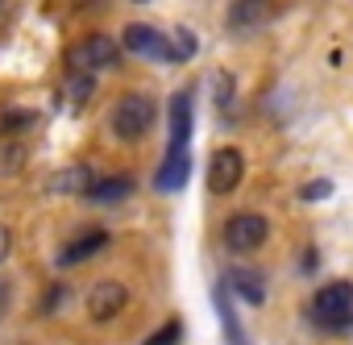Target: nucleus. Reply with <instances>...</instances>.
I'll list each match as a JSON object with an SVG mask.
<instances>
[{"instance_id": "obj_13", "label": "nucleus", "mask_w": 353, "mask_h": 345, "mask_svg": "<svg viewBox=\"0 0 353 345\" xmlns=\"http://www.w3.org/2000/svg\"><path fill=\"white\" fill-rule=\"evenodd\" d=\"M104 246H108V233H104V229H92V233L75 237V241L63 250V258H59V262H63V266H79L83 258H92V254H96V250H104Z\"/></svg>"}, {"instance_id": "obj_4", "label": "nucleus", "mask_w": 353, "mask_h": 345, "mask_svg": "<svg viewBox=\"0 0 353 345\" xmlns=\"http://www.w3.org/2000/svg\"><path fill=\"white\" fill-rule=\"evenodd\" d=\"M241 175H245V158H241V150H237V146H221V150L212 154V162H208V192L229 196V192H237Z\"/></svg>"}, {"instance_id": "obj_5", "label": "nucleus", "mask_w": 353, "mask_h": 345, "mask_svg": "<svg viewBox=\"0 0 353 345\" xmlns=\"http://www.w3.org/2000/svg\"><path fill=\"white\" fill-rule=\"evenodd\" d=\"M266 233H270V225L258 213H237V217L225 221V246L237 250V254H254L266 241Z\"/></svg>"}, {"instance_id": "obj_15", "label": "nucleus", "mask_w": 353, "mask_h": 345, "mask_svg": "<svg viewBox=\"0 0 353 345\" xmlns=\"http://www.w3.org/2000/svg\"><path fill=\"white\" fill-rule=\"evenodd\" d=\"M129 192H133V179H129V175H117V179H96L92 200H96V204H117V200H125Z\"/></svg>"}, {"instance_id": "obj_12", "label": "nucleus", "mask_w": 353, "mask_h": 345, "mask_svg": "<svg viewBox=\"0 0 353 345\" xmlns=\"http://www.w3.org/2000/svg\"><path fill=\"white\" fill-rule=\"evenodd\" d=\"M212 304H216V312H221V324H225L229 345H250V341H245V333H241V320H237V312H233V304H229V283H216Z\"/></svg>"}, {"instance_id": "obj_17", "label": "nucleus", "mask_w": 353, "mask_h": 345, "mask_svg": "<svg viewBox=\"0 0 353 345\" xmlns=\"http://www.w3.org/2000/svg\"><path fill=\"white\" fill-rule=\"evenodd\" d=\"M34 121L30 108H17V112H0V133H13V129H26Z\"/></svg>"}, {"instance_id": "obj_22", "label": "nucleus", "mask_w": 353, "mask_h": 345, "mask_svg": "<svg viewBox=\"0 0 353 345\" xmlns=\"http://www.w3.org/2000/svg\"><path fill=\"white\" fill-rule=\"evenodd\" d=\"M5 308H9V287L0 283V312H5Z\"/></svg>"}, {"instance_id": "obj_8", "label": "nucleus", "mask_w": 353, "mask_h": 345, "mask_svg": "<svg viewBox=\"0 0 353 345\" xmlns=\"http://www.w3.org/2000/svg\"><path fill=\"white\" fill-rule=\"evenodd\" d=\"M129 304V291H125V283H112V279H104V283H96L92 287V295H88V316L92 320H117V312Z\"/></svg>"}, {"instance_id": "obj_21", "label": "nucleus", "mask_w": 353, "mask_h": 345, "mask_svg": "<svg viewBox=\"0 0 353 345\" xmlns=\"http://www.w3.org/2000/svg\"><path fill=\"white\" fill-rule=\"evenodd\" d=\"M9 246H13V233H9V225H0V262L9 258Z\"/></svg>"}, {"instance_id": "obj_11", "label": "nucleus", "mask_w": 353, "mask_h": 345, "mask_svg": "<svg viewBox=\"0 0 353 345\" xmlns=\"http://www.w3.org/2000/svg\"><path fill=\"white\" fill-rule=\"evenodd\" d=\"M270 17H274V0H237V5L229 9V26L237 34L262 30V26H270Z\"/></svg>"}, {"instance_id": "obj_3", "label": "nucleus", "mask_w": 353, "mask_h": 345, "mask_svg": "<svg viewBox=\"0 0 353 345\" xmlns=\"http://www.w3.org/2000/svg\"><path fill=\"white\" fill-rule=\"evenodd\" d=\"M125 50H133V55H141V59H154V63H183L179 50H174V42H170L166 34H158L154 26H141V21L125 30Z\"/></svg>"}, {"instance_id": "obj_19", "label": "nucleus", "mask_w": 353, "mask_h": 345, "mask_svg": "<svg viewBox=\"0 0 353 345\" xmlns=\"http://www.w3.org/2000/svg\"><path fill=\"white\" fill-rule=\"evenodd\" d=\"M21 162H26V150H21V146H17V150H5V154H0V175L21 170Z\"/></svg>"}, {"instance_id": "obj_1", "label": "nucleus", "mask_w": 353, "mask_h": 345, "mask_svg": "<svg viewBox=\"0 0 353 345\" xmlns=\"http://www.w3.org/2000/svg\"><path fill=\"white\" fill-rule=\"evenodd\" d=\"M108 121H112V133L121 141H141L154 129V100L141 96V92H129V96H121L112 104V117Z\"/></svg>"}, {"instance_id": "obj_9", "label": "nucleus", "mask_w": 353, "mask_h": 345, "mask_svg": "<svg viewBox=\"0 0 353 345\" xmlns=\"http://www.w3.org/2000/svg\"><path fill=\"white\" fill-rule=\"evenodd\" d=\"M166 150H192V92L170 96V141Z\"/></svg>"}, {"instance_id": "obj_16", "label": "nucleus", "mask_w": 353, "mask_h": 345, "mask_svg": "<svg viewBox=\"0 0 353 345\" xmlns=\"http://www.w3.org/2000/svg\"><path fill=\"white\" fill-rule=\"evenodd\" d=\"M67 100H71V104H88V100H92V79L75 71V75L67 79Z\"/></svg>"}, {"instance_id": "obj_10", "label": "nucleus", "mask_w": 353, "mask_h": 345, "mask_svg": "<svg viewBox=\"0 0 353 345\" xmlns=\"http://www.w3.org/2000/svg\"><path fill=\"white\" fill-rule=\"evenodd\" d=\"M96 188V175H92V166H67V170H54V175L46 179V192L54 196H92Z\"/></svg>"}, {"instance_id": "obj_6", "label": "nucleus", "mask_w": 353, "mask_h": 345, "mask_svg": "<svg viewBox=\"0 0 353 345\" xmlns=\"http://www.w3.org/2000/svg\"><path fill=\"white\" fill-rule=\"evenodd\" d=\"M117 55H121V50H117L112 38H104V34H88L83 42L71 46V67L83 71V75H88V71H104V67L117 63Z\"/></svg>"}, {"instance_id": "obj_18", "label": "nucleus", "mask_w": 353, "mask_h": 345, "mask_svg": "<svg viewBox=\"0 0 353 345\" xmlns=\"http://www.w3.org/2000/svg\"><path fill=\"white\" fill-rule=\"evenodd\" d=\"M179 333H183V324L179 320H170L162 333H154V337H145V345H174V341H179Z\"/></svg>"}, {"instance_id": "obj_2", "label": "nucleus", "mask_w": 353, "mask_h": 345, "mask_svg": "<svg viewBox=\"0 0 353 345\" xmlns=\"http://www.w3.org/2000/svg\"><path fill=\"white\" fill-rule=\"evenodd\" d=\"M312 320L324 324V328H332V333L353 328V283L336 279V283L320 287L316 299H312Z\"/></svg>"}, {"instance_id": "obj_20", "label": "nucleus", "mask_w": 353, "mask_h": 345, "mask_svg": "<svg viewBox=\"0 0 353 345\" xmlns=\"http://www.w3.org/2000/svg\"><path fill=\"white\" fill-rule=\"evenodd\" d=\"M328 196H332V184L328 179H316V184L303 188V200H328Z\"/></svg>"}, {"instance_id": "obj_14", "label": "nucleus", "mask_w": 353, "mask_h": 345, "mask_svg": "<svg viewBox=\"0 0 353 345\" xmlns=\"http://www.w3.org/2000/svg\"><path fill=\"white\" fill-rule=\"evenodd\" d=\"M229 287H237V295L250 299V304H262V299H266V279H262L258 270H245V266L229 270Z\"/></svg>"}, {"instance_id": "obj_7", "label": "nucleus", "mask_w": 353, "mask_h": 345, "mask_svg": "<svg viewBox=\"0 0 353 345\" xmlns=\"http://www.w3.org/2000/svg\"><path fill=\"white\" fill-rule=\"evenodd\" d=\"M188 175H192V150H166L158 175H154V188L166 192V196H174V192L188 188Z\"/></svg>"}]
</instances>
